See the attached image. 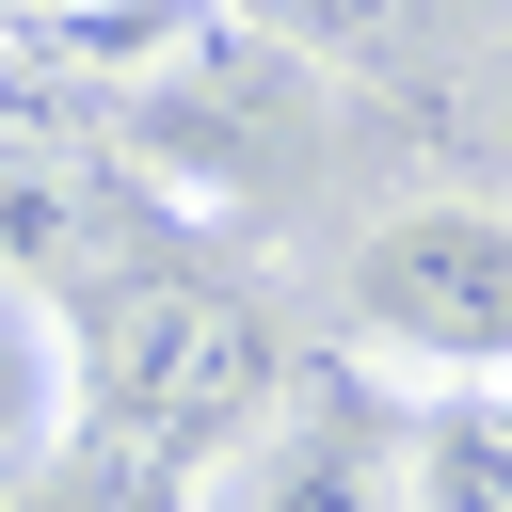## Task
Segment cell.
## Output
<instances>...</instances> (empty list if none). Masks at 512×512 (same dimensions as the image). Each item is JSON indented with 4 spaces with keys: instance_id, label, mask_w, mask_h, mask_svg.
Wrapping results in <instances>:
<instances>
[{
    "instance_id": "1",
    "label": "cell",
    "mask_w": 512,
    "mask_h": 512,
    "mask_svg": "<svg viewBox=\"0 0 512 512\" xmlns=\"http://www.w3.org/2000/svg\"><path fill=\"white\" fill-rule=\"evenodd\" d=\"M80 368H96V416H80V432H96L128 480H160V496H208L224 448L288 400L272 320H256L240 288H208V272H128V288H96V304H80Z\"/></svg>"
},
{
    "instance_id": "2",
    "label": "cell",
    "mask_w": 512,
    "mask_h": 512,
    "mask_svg": "<svg viewBox=\"0 0 512 512\" xmlns=\"http://www.w3.org/2000/svg\"><path fill=\"white\" fill-rule=\"evenodd\" d=\"M336 320L384 400L512 384V192H384L336 256Z\"/></svg>"
},
{
    "instance_id": "3",
    "label": "cell",
    "mask_w": 512,
    "mask_h": 512,
    "mask_svg": "<svg viewBox=\"0 0 512 512\" xmlns=\"http://www.w3.org/2000/svg\"><path fill=\"white\" fill-rule=\"evenodd\" d=\"M80 416H96L80 304H64V288H32V272H0V480L64 464V448H80Z\"/></svg>"
}]
</instances>
